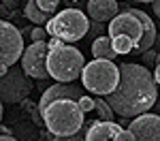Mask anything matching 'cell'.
I'll use <instances>...</instances> for the list:
<instances>
[{"label": "cell", "mask_w": 160, "mask_h": 141, "mask_svg": "<svg viewBox=\"0 0 160 141\" xmlns=\"http://www.w3.org/2000/svg\"><path fill=\"white\" fill-rule=\"evenodd\" d=\"M128 13H132L135 17H139L141 19V24H143V28H145V32H143V38H141V43L135 47L137 53H145V51L152 49V45L156 43V38H158V34H156V24L149 19V15L145 11H139V9H126Z\"/></svg>", "instance_id": "cell-13"}, {"label": "cell", "mask_w": 160, "mask_h": 141, "mask_svg": "<svg viewBox=\"0 0 160 141\" xmlns=\"http://www.w3.org/2000/svg\"><path fill=\"white\" fill-rule=\"evenodd\" d=\"M154 77H156V81L160 83V64H156V71H154Z\"/></svg>", "instance_id": "cell-24"}, {"label": "cell", "mask_w": 160, "mask_h": 141, "mask_svg": "<svg viewBox=\"0 0 160 141\" xmlns=\"http://www.w3.org/2000/svg\"><path fill=\"white\" fill-rule=\"evenodd\" d=\"M120 2L115 0H88V15L94 22H111L118 17Z\"/></svg>", "instance_id": "cell-12"}, {"label": "cell", "mask_w": 160, "mask_h": 141, "mask_svg": "<svg viewBox=\"0 0 160 141\" xmlns=\"http://www.w3.org/2000/svg\"><path fill=\"white\" fill-rule=\"evenodd\" d=\"M37 4L43 9L45 13H56V9H58V4H60V0H37Z\"/></svg>", "instance_id": "cell-18"}, {"label": "cell", "mask_w": 160, "mask_h": 141, "mask_svg": "<svg viewBox=\"0 0 160 141\" xmlns=\"http://www.w3.org/2000/svg\"><path fill=\"white\" fill-rule=\"evenodd\" d=\"M83 68H86V58L79 49H75L73 45L60 43L58 47L49 49L47 71L53 79H58L62 83L75 81L77 77H81Z\"/></svg>", "instance_id": "cell-3"}, {"label": "cell", "mask_w": 160, "mask_h": 141, "mask_svg": "<svg viewBox=\"0 0 160 141\" xmlns=\"http://www.w3.org/2000/svg\"><path fill=\"white\" fill-rule=\"evenodd\" d=\"M111 41H113V49L118 51V56L130 53V51L135 49V43H132L128 37H115V38H111Z\"/></svg>", "instance_id": "cell-16"}, {"label": "cell", "mask_w": 160, "mask_h": 141, "mask_svg": "<svg viewBox=\"0 0 160 141\" xmlns=\"http://www.w3.org/2000/svg\"><path fill=\"white\" fill-rule=\"evenodd\" d=\"M53 141H73V137H64V135H60V137H56Z\"/></svg>", "instance_id": "cell-26"}, {"label": "cell", "mask_w": 160, "mask_h": 141, "mask_svg": "<svg viewBox=\"0 0 160 141\" xmlns=\"http://www.w3.org/2000/svg\"><path fill=\"white\" fill-rule=\"evenodd\" d=\"M96 103V113L100 115V120H105V122H113V109H111V105L105 98H94Z\"/></svg>", "instance_id": "cell-17"}, {"label": "cell", "mask_w": 160, "mask_h": 141, "mask_svg": "<svg viewBox=\"0 0 160 141\" xmlns=\"http://www.w3.org/2000/svg\"><path fill=\"white\" fill-rule=\"evenodd\" d=\"M152 9H154V15L160 19V0H154V2H152Z\"/></svg>", "instance_id": "cell-23"}, {"label": "cell", "mask_w": 160, "mask_h": 141, "mask_svg": "<svg viewBox=\"0 0 160 141\" xmlns=\"http://www.w3.org/2000/svg\"><path fill=\"white\" fill-rule=\"evenodd\" d=\"M30 38H32V43L45 41V38H47V30H43V28H34V30L30 32Z\"/></svg>", "instance_id": "cell-20"}, {"label": "cell", "mask_w": 160, "mask_h": 141, "mask_svg": "<svg viewBox=\"0 0 160 141\" xmlns=\"http://www.w3.org/2000/svg\"><path fill=\"white\" fill-rule=\"evenodd\" d=\"M45 120V128L53 133L56 137H73L75 133H79L86 120H83V111L79 107L77 101H68V98H62V101H53L47 107V111L43 113Z\"/></svg>", "instance_id": "cell-2"}, {"label": "cell", "mask_w": 160, "mask_h": 141, "mask_svg": "<svg viewBox=\"0 0 160 141\" xmlns=\"http://www.w3.org/2000/svg\"><path fill=\"white\" fill-rule=\"evenodd\" d=\"M109 37L115 38V37H128L132 43H135V47L141 43V38H143V32H145V28L141 24V19L135 17L132 13L124 11L120 13L115 19H111L109 22Z\"/></svg>", "instance_id": "cell-9"}, {"label": "cell", "mask_w": 160, "mask_h": 141, "mask_svg": "<svg viewBox=\"0 0 160 141\" xmlns=\"http://www.w3.org/2000/svg\"><path fill=\"white\" fill-rule=\"evenodd\" d=\"M0 58H2V64H0V73L7 75L9 68L15 66V62L24 56V37L22 32L15 28L13 24L9 22H2L0 24Z\"/></svg>", "instance_id": "cell-6"}, {"label": "cell", "mask_w": 160, "mask_h": 141, "mask_svg": "<svg viewBox=\"0 0 160 141\" xmlns=\"http://www.w3.org/2000/svg\"><path fill=\"white\" fill-rule=\"evenodd\" d=\"M154 109H156V113L160 115V94H158V101H156V105H154Z\"/></svg>", "instance_id": "cell-27"}, {"label": "cell", "mask_w": 160, "mask_h": 141, "mask_svg": "<svg viewBox=\"0 0 160 141\" xmlns=\"http://www.w3.org/2000/svg\"><path fill=\"white\" fill-rule=\"evenodd\" d=\"M113 113L122 118H139L148 113L158 101V81L141 64H120V83L105 96Z\"/></svg>", "instance_id": "cell-1"}, {"label": "cell", "mask_w": 160, "mask_h": 141, "mask_svg": "<svg viewBox=\"0 0 160 141\" xmlns=\"http://www.w3.org/2000/svg\"><path fill=\"white\" fill-rule=\"evenodd\" d=\"M0 141H19V139H15L13 135H2V139Z\"/></svg>", "instance_id": "cell-25"}, {"label": "cell", "mask_w": 160, "mask_h": 141, "mask_svg": "<svg viewBox=\"0 0 160 141\" xmlns=\"http://www.w3.org/2000/svg\"><path fill=\"white\" fill-rule=\"evenodd\" d=\"M81 83L90 92L107 96L120 83V66H115L113 60H96L94 58L90 64H86V68L81 73Z\"/></svg>", "instance_id": "cell-5"}, {"label": "cell", "mask_w": 160, "mask_h": 141, "mask_svg": "<svg viewBox=\"0 0 160 141\" xmlns=\"http://www.w3.org/2000/svg\"><path fill=\"white\" fill-rule=\"evenodd\" d=\"M92 56L96 60H115L118 51L113 49V41L111 37H98L92 43Z\"/></svg>", "instance_id": "cell-14"}, {"label": "cell", "mask_w": 160, "mask_h": 141, "mask_svg": "<svg viewBox=\"0 0 160 141\" xmlns=\"http://www.w3.org/2000/svg\"><path fill=\"white\" fill-rule=\"evenodd\" d=\"M32 81L28 79L24 68H15L11 66L7 75H2V83H0V96L4 105H17L28 98V94L32 92Z\"/></svg>", "instance_id": "cell-7"}, {"label": "cell", "mask_w": 160, "mask_h": 141, "mask_svg": "<svg viewBox=\"0 0 160 141\" xmlns=\"http://www.w3.org/2000/svg\"><path fill=\"white\" fill-rule=\"evenodd\" d=\"M47 56H49V45L45 41H38L28 45L22 56V68L26 71L28 77H34V79H47L49 71H47Z\"/></svg>", "instance_id": "cell-8"}, {"label": "cell", "mask_w": 160, "mask_h": 141, "mask_svg": "<svg viewBox=\"0 0 160 141\" xmlns=\"http://www.w3.org/2000/svg\"><path fill=\"white\" fill-rule=\"evenodd\" d=\"M24 15L32 22V24H37V26H41V24H47L51 17H49V13H45L41 7L37 4V0H28L26 2V7H24Z\"/></svg>", "instance_id": "cell-15"}, {"label": "cell", "mask_w": 160, "mask_h": 141, "mask_svg": "<svg viewBox=\"0 0 160 141\" xmlns=\"http://www.w3.org/2000/svg\"><path fill=\"white\" fill-rule=\"evenodd\" d=\"M81 96H86V94H81V88L79 86H73V83H53L49 88L45 90L43 94H41V101H38V109H41V113H45L47 111V107H49L53 101H62V98H68V101H81Z\"/></svg>", "instance_id": "cell-11"}, {"label": "cell", "mask_w": 160, "mask_h": 141, "mask_svg": "<svg viewBox=\"0 0 160 141\" xmlns=\"http://www.w3.org/2000/svg\"><path fill=\"white\" fill-rule=\"evenodd\" d=\"M79 107H81L83 113H88V111H94V109H96V103H94V98H90V96H81Z\"/></svg>", "instance_id": "cell-19"}, {"label": "cell", "mask_w": 160, "mask_h": 141, "mask_svg": "<svg viewBox=\"0 0 160 141\" xmlns=\"http://www.w3.org/2000/svg\"><path fill=\"white\" fill-rule=\"evenodd\" d=\"M156 41H158V45H160V37H158V38H156ZM158 51H160V49H158Z\"/></svg>", "instance_id": "cell-30"}, {"label": "cell", "mask_w": 160, "mask_h": 141, "mask_svg": "<svg viewBox=\"0 0 160 141\" xmlns=\"http://www.w3.org/2000/svg\"><path fill=\"white\" fill-rule=\"evenodd\" d=\"M115 141H137V139H135V135H132L130 130H126V128H124L122 133L115 137Z\"/></svg>", "instance_id": "cell-22"}, {"label": "cell", "mask_w": 160, "mask_h": 141, "mask_svg": "<svg viewBox=\"0 0 160 141\" xmlns=\"http://www.w3.org/2000/svg\"><path fill=\"white\" fill-rule=\"evenodd\" d=\"M156 64H160V51H158V56H156Z\"/></svg>", "instance_id": "cell-29"}, {"label": "cell", "mask_w": 160, "mask_h": 141, "mask_svg": "<svg viewBox=\"0 0 160 141\" xmlns=\"http://www.w3.org/2000/svg\"><path fill=\"white\" fill-rule=\"evenodd\" d=\"M128 130L135 135L137 141H160V115L158 113H143L135 118Z\"/></svg>", "instance_id": "cell-10"}, {"label": "cell", "mask_w": 160, "mask_h": 141, "mask_svg": "<svg viewBox=\"0 0 160 141\" xmlns=\"http://www.w3.org/2000/svg\"><path fill=\"white\" fill-rule=\"evenodd\" d=\"M90 30V19H88L81 9H64L56 17L47 22V34L58 37L62 43H75L81 41Z\"/></svg>", "instance_id": "cell-4"}, {"label": "cell", "mask_w": 160, "mask_h": 141, "mask_svg": "<svg viewBox=\"0 0 160 141\" xmlns=\"http://www.w3.org/2000/svg\"><path fill=\"white\" fill-rule=\"evenodd\" d=\"M156 56H158V51H154V49L145 51V53H143V62H145V64H149V66H152V64L156 62Z\"/></svg>", "instance_id": "cell-21"}, {"label": "cell", "mask_w": 160, "mask_h": 141, "mask_svg": "<svg viewBox=\"0 0 160 141\" xmlns=\"http://www.w3.org/2000/svg\"><path fill=\"white\" fill-rule=\"evenodd\" d=\"M135 2H145V4H149V2H154V0H135Z\"/></svg>", "instance_id": "cell-28"}]
</instances>
